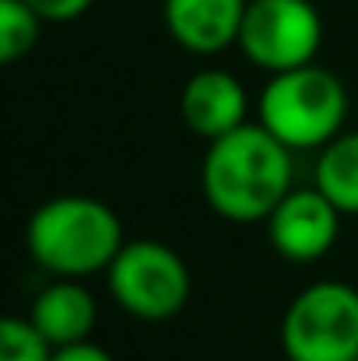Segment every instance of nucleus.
Masks as SVG:
<instances>
[{
    "label": "nucleus",
    "instance_id": "obj_1",
    "mask_svg": "<svg viewBox=\"0 0 358 361\" xmlns=\"http://www.w3.org/2000/svg\"><path fill=\"white\" fill-rule=\"evenodd\" d=\"M201 186L218 218L236 225L267 221L270 211L295 190L292 147H285L260 123H246L208 144Z\"/></svg>",
    "mask_w": 358,
    "mask_h": 361
},
{
    "label": "nucleus",
    "instance_id": "obj_2",
    "mask_svg": "<svg viewBox=\"0 0 358 361\" xmlns=\"http://www.w3.org/2000/svg\"><path fill=\"white\" fill-rule=\"evenodd\" d=\"M25 245L32 259L53 277L85 281L92 274H106L126 239L109 204L67 193L35 207L25 228Z\"/></svg>",
    "mask_w": 358,
    "mask_h": 361
},
{
    "label": "nucleus",
    "instance_id": "obj_3",
    "mask_svg": "<svg viewBox=\"0 0 358 361\" xmlns=\"http://www.w3.org/2000/svg\"><path fill=\"white\" fill-rule=\"evenodd\" d=\"M348 120V92L341 78L320 63L270 74L256 99V123L292 151H320Z\"/></svg>",
    "mask_w": 358,
    "mask_h": 361
},
{
    "label": "nucleus",
    "instance_id": "obj_4",
    "mask_svg": "<svg viewBox=\"0 0 358 361\" xmlns=\"http://www.w3.org/2000/svg\"><path fill=\"white\" fill-rule=\"evenodd\" d=\"M281 348L288 361H355L358 291L345 281L302 288L285 309Z\"/></svg>",
    "mask_w": 358,
    "mask_h": 361
},
{
    "label": "nucleus",
    "instance_id": "obj_5",
    "mask_svg": "<svg viewBox=\"0 0 358 361\" xmlns=\"http://www.w3.org/2000/svg\"><path fill=\"white\" fill-rule=\"evenodd\" d=\"M106 281L119 309L148 323H162L183 312L193 288L183 256L155 239L126 242L106 270Z\"/></svg>",
    "mask_w": 358,
    "mask_h": 361
},
{
    "label": "nucleus",
    "instance_id": "obj_6",
    "mask_svg": "<svg viewBox=\"0 0 358 361\" xmlns=\"http://www.w3.org/2000/svg\"><path fill=\"white\" fill-rule=\"evenodd\" d=\"M239 49L267 74L316 63L323 46V18L313 0H249Z\"/></svg>",
    "mask_w": 358,
    "mask_h": 361
},
{
    "label": "nucleus",
    "instance_id": "obj_7",
    "mask_svg": "<svg viewBox=\"0 0 358 361\" xmlns=\"http://www.w3.org/2000/svg\"><path fill=\"white\" fill-rule=\"evenodd\" d=\"M267 239L278 256L292 263H316L323 259L341 235V211L313 186L292 190L263 221Z\"/></svg>",
    "mask_w": 358,
    "mask_h": 361
},
{
    "label": "nucleus",
    "instance_id": "obj_8",
    "mask_svg": "<svg viewBox=\"0 0 358 361\" xmlns=\"http://www.w3.org/2000/svg\"><path fill=\"white\" fill-rule=\"evenodd\" d=\"M246 113H249V95H246L242 81L222 67L197 71L183 85L179 116H183L190 133H197L208 144L239 130V126H246L249 123Z\"/></svg>",
    "mask_w": 358,
    "mask_h": 361
},
{
    "label": "nucleus",
    "instance_id": "obj_9",
    "mask_svg": "<svg viewBox=\"0 0 358 361\" xmlns=\"http://www.w3.org/2000/svg\"><path fill=\"white\" fill-rule=\"evenodd\" d=\"M249 0H165L162 18L176 46L193 56H215L239 42Z\"/></svg>",
    "mask_w": 358,
    "mask_h": 361
},
{
    "label": "nucleus",
    "instance_id": "obj_10",
    "mask_svg": "<svg viewBox=\"0 0 358 361\" xmlns=\"http://www.w3.org/2000/svg\"><path fill=\"white\" fill-rule=\"evenodd\" d=\"M28 319L53 348H71V344H81L92 337L95 319H99V305L81 281L56 277L49 288H42L35 295Z\"/></svg>",
    "mask_w": 358,
    "mask_h": 361
},
{
    "label": "nucleus",
    "instance_id": "obj_11",
    "mask_svg": "<svg viewBox=\"0 0 358 361\" xmlns=\"http://www.w3.org/2000/svg\"><path fill=\"white\" fill-rule=\"evenodd\" d=\"M313 186L341 214H358V130L338 133L327 147H320Z\"/></svg>",
    "mask_w": 358,
    "mask_h": 361
},
{
    "label": "nucleus",
    "instance_id": "obj_12",
    "mask_svg": "<svg viewBox=\"0 0 358 361\" xmlns=\"http://www.w3.org/2000/svg\"><path fill=\"white\" fill-rule=\"evenodd\" d=\"M42 18L25 0H0V63H18L39 42Z\"/></svg>",
    "mask_w": 358,
    "mask_h": 361
},
{
    "label": "nucleus",
    "instance_id": "obj_13",
    "mask_svg": "<svg viewBox=\"0 0 358 361\" xmlns=\"http://www.w3.org/2000/svg\"><path fill=\"white\" fill-rule=\"evenodd\" d=\"M56 348L35 330L32 319L7 316L0 323V361H53Z\"/></svg>",
    "mask_w": 358,
    "mask_h": 361
},
{
    "label": "nucleus",
    "instance_id": "obj_14",
    "mask_svg": "<svg viewBox=\"0 0 358 361\" xmlns=\"http://www.w3.org/2000/svg\"><path fill=\"white\" fill-rule=\"evenodd\" d=\"M42 21H74L81 18L95 0H25Z\"/></svg>",
    "mask_w": 358,
    "mask_h": 361
},
{
    "label": "nucleus",
    "instance_id": "obj_15",
    "mask_svg": "<svg viewBox=\"0 0 358 361\" xmlns=\"http://www.w3.org/2000/svg\"><path fill=\"white\" fill-rule=\"evenodd\" d=\"M53 361H117L106 348L92 344V341H81V344H71V348H56Z\"/></svg>",
    "mask_w": 358,
    "mask_h": 361
},
{
    "label": "nucleus",
    "instance_id": "obj_16",
    "mask_svg": "<svg viewBox=\"0 0 358 361\" xmlns=\"http://www.w3.org/2000/svg\"><path fill=\"white\" fill-rule=\"evenodd\" d=\"M355 361H358V358H355Z\"/></svg>",
    "mask_w": 358,
    "mask_h": 361
}]
</instances>
